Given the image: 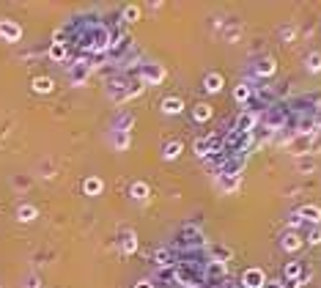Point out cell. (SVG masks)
I'll use <instances>...</instances> for the list:
<instances>
[{"label":"cell","instance_id":"4","mask_svg":"<svg viewBox=\"0 0 321 288\" xmlns=\"http://www.w3.org/2000/svg\"><path fill=\"white\" fill-rule=\"evenodd\" d=\"M162 107H165V113H171V115H176V113H182V99H165V104H162Z\"/></svg>","mask_w":321,"mask_h":288},{"label":"cell","instance_id":"22","mask_svg":"<svg viewBox=\"0 0 321 288\" xmlns=\"http://www.w3.org/2000/svg\"><path fill=\"white\" fill-rule=\"evenodd\" d=\"M212 146H214L212 140H198V143H195V151L203 157V154H206V149H212Z\"/></svg>","mask_w":321,"mask_h":288},{"label":"cell","instance_id":"14","mask_svg":"<svg viewBox=\"0 0 321 288\" xmlns=\"http://www.w3.org/2000/svg\"><path fill=\"white\" fill-rule=\"evenodd\" d=\"M307 69H310V72H321V52H313V55L307 58Z\"/></svg>","mask_w":321,"mask_h":288},{"label":"cell","instance_id":"10","mask_svg":"<svg viewBox=\"0 0 321 288\" xmlns=\"http://www.w3.org/2000/svg\"><path fill=\"white\" fill-rule=\"evenodd\" d=\"M102 192V181L99 179H88L85 181V195H99Z\"/></svg>","mask_w":321,"mask_h":288},{"label":"cell","instance_id":"8","mask_svg":"<svg viewBox=\"0 0 321 288\" xmlns=\"http://www.w3.org/2000/svg\"><path fill=\"white\" fill-rule=\"evenodd\" d=\"M143 77L148 80V82H159V80H162V69H159V66H148V69L143 72Z\"/></svg>","mask_w":321,"mask_h":288},{"label":"cell","instance_id":"20","mask_svg":"<svg viewBox=\"0 0 321 288\" xmlns=\"http://www.w3.org/2000/svg\"><path fill=\"white\" fill-rule=\"evenodd\" d=\"M307 242L310 244H318L321 242V222H316V228L310 231V236H307Z\"/></svg>","mask_w":321,"mask_h":288},{"label":"cell","instance_id":"6","mask_svg":"<svg viewBox=\"0 0 321 288\" xmlns=\"http://www.w3.org/2000/svg\"><path fill=\"white\" fill-rule=\"evenodd\" d=\"M50 58L52 61H63V58H66V47H63L61 41H55V44L50 47Z\"/></svg>","mask_w":321,"mask_h":288},{"label":"cell","instance_id":"28","mask_svg":"<svg viewBox=\"0 0 321 288\" xmlns=\"http://www.w3.org/2000/svg\"><path fill=\"white\" fill-rule=\"evenodd\" d=\"M316 123H318V126H321V113H318V115H316Z\"/></svg>","mask_w":321,"mask_h":288},{"label":"cell","instance_id":"12","mask_svg":"<svg viewBox=\"0 0 321 288\" xmlns=\"http://www.w3.org/2000/svg\"><path fill=\"white\" fill-rule=\"evenodd\" d=\"M33 88H36L39 93H50V91H52V80L39 77V80H33Z\"/></svg>","mask_w":321,"mask_h":288},{"label":"cell","instance_id":"5","mask_svg":"<svg viewBox=\"0 0 321 288\" xmlns=\"http://www.w3.org/2000/svg\"><path fill=\"white\" fill-rule=\"evenodd\" d=\"M220 88H223V77H220V74H209V77H206V91L217 93Z\"/></svg>","mask_w":321,"mask_h":288},{"label":"cell","instance_id":"7","mask_svg":"<svg viewBox=\"0 0 321 288\" xmlns=\"http://www.w3.org/2000/svg\"><path fill=\"white\" fill-rule=\"evenodd\" d=\"M253 123H255V115H253V113H244L242 118H239V123H236V129H239V132H247V129L253 126Z\"/></svg>","mask_w":321,"mask_h":288},{"label":"cell","instance_id":"13","mask_svg":"<svg viewBox=\"0 0 321 288\" xmlns=\"http://www.w3.org/2000/svg\"><path fill=\"white\" fill-rule=\"evenodd\" d=\"M299 272H302V269H299V263H296V261H291L288 266H285V280H299Z\"/></svg>","mask_w":321,"mask_h":288},{"label":"cell","instance_id":"25","mask_svg":"<svg viewBox=\"0 0 321 288\" xmlns=\"http://www.w3.org/2000/svg\"><path fill=\"white\" fill-rule=\"evenodd\" d=\"M299 285H302V280H285L283 288H299Z\"/></svg>","mask_w":321,"mask_h":288},{"label":"cell","instance_id":"2","mask_svg":"<svg viewBox=\"0 0 321 288\" xmlns=\"http://www.w3.org/2000/svg\"><path fill=\"white\" fill-rule=\"evenodd\" d=\"M0 36L6 41H20L22 31H20V25H14V22H0Z\"/></svg>","mask_w":321,"mask_h":288},{"label":"cell","instance_id":"23","mask_svg":"<svg viewBox=\"0 0 321 288\" xmlns=\"http://www.w3.org/2000/svg\"><path fill=\"white\" fill-rule=\"evenodd\" d=\"M135 247H137V242H135V236H126V242H124V252H135Z\"/></svg>","mask_w":321,"mask_h":288},{"label":"cell","instance_id":"3","mask_svg":"<svg viewBox=\"0 0 321 288\" xmlns=\"http://www.w3.org/2000/svg\"><path fill=\"white\" fill-rule=\"evenodd\" d=\"M299 217H305V220H310V222H321V209L318 206H302Z\"/></svg>","mask_w":321,"mask_h":288},{"label":"cell","instance_id":"26","mask_svg":"<svg viewBox=\"0 0 321 288\" xmlns=\"http://www.w3.org/2000/svg\"><path fill=\"white\" fill-rule=\"evenodd\" d=\"M135 288H154V285H151V283H145V280H143V283H137Z\"/></svg>","mask_w":321,"mask_h":288},{"label":"cell","instance_id":"21","mask_svg":"<svg viewBox=\"0 0 321 288\" xmlns=\"http://www.w3.org/2000/svg\"><path fill=\"white\" fill-rule=\"evenodd\" d=\"M250 99V88L247 85H239L236 88V102H247Z\"/></svg>","mask_w":321,"mask_h":288},{"label":"cell","instance_id":"15","mask_svg":"<svg viewBox=\"0 0 321 288\" xmlns=\"http://www.w3.org/2000/svg\"><path fill=\"white\" fill-rule=\"evenodd\" d=\"M124 17H126V22H137L140 20V9H137V6H126Z\"/></svg>","mask_w":321,"mask_h":288},{"label":"cell","instance_id":"18","mask_svg":"<svg viewBox=\"0 0 321 288\" xmlns=\"http://www.w3.org/2000/svg\"><path fill=\"white\" fill-rule=\"evenodd\" d=\"M299 244H302V239H296L294 233H288V236L283 239V247H285V250H296Z\"/></svg>","mask_w":321,"mask_h":288},{"label":"cell","instance_id":"27","mask_svg":"<svg viewBox=\"0 0 321 288\" xmlns=\"http://www.w3.org/2000/svg\"><path fill=\"white\" fill-rule=\"evenodd\" d=\"M264 288H283L280 283H264Z\"/></svg>","mask_w":321,"mask_h":288},{"label":"cell","instance_id":"16","mask_svg":"<svg viewBox=\"0 0 321 288\" xmlns=\"http://www.w3.org/2000/svg\"><path fill=\"white\" fill-rule=\"evenodd\" d=\"M272 72H275V63H272V61H261L258 63V74H261V77H269Z\"/></svg>","mask_w":321,"mask_h":288},{"label":"cell","instance_id":"9","mask_svg":"<svg viewBox=\"0 0 321 288\" xmlns=\"http://www.w3.org/2000/svg\"><path fill=\"white\" fill-rule=\"evenodd\" d=\"M212 118V107L209 104H198L195 107V121H209Z\"/></svg>","mask_w":321,"mask_h":288},{"label":"cell","instance_id":"24","mask_svg":"<svg viewBox=\"0 0 321 288\" xmlns=\"http://www.w3.org/2000/svg\"><path fill=\"white\" fill-rule=\"evenodd\" d=\"M168 261H171V255H168L165 250H159V252H156V263H168Z\"/></svg>","mask_w":321,"mask_h":288},{"label":"cell","instance_id":"11","mask_svg":"<svg viewBox=\"0 0 321 288\" xmlns=\"http://www.w3.org/2000/svg\"><path fill=\"white\" fill-rule=\"evenodd\" d=\"M132 198H137V201H143V198H148V187H145L143 181H137V184H132Z\"/></svg>","mask_w":321,"mask_h":288},{"label":"cell","instance_id":"17","mask_svg":"<svg viewBox=\"0 0 321 288\" xmlns=\"http://www.w3.org/2000/svg\"><path fill=\"white\" fill-rule=\"evenodd\" d=\"M33 217H36V209H33V206H22L20 209V220L22 222H31Z\"/></svg>","mask_w":321,"mask_h":288},{"label":"cell","instance_id":"1","mask_svg":"<svg viewBox=\"0 0 321 288\" xmlns=\"http://www.w3.org/2000/svg\"><path fill=\"white\" fill-rule=\"evenodd\" d=\"M242 283H244V288H264L266 277L261 269H247V272L242 274Z\"/></svg>","mask_w":321,"mask_h":288},{"label":"cell","instance_id":"19","mask_svg":"<svg viewBox=\"0 0 321 288\" xmlns=\"http://www.w3.org/2000/svg\"><path fill=\"white\" fill-rule=\"evenodd\" d=\"M179 154H182V143H171V146L165 149V157H168V160H176Z\"/></svg>","mask_w":321,"mask_h":288}]
</instances>
